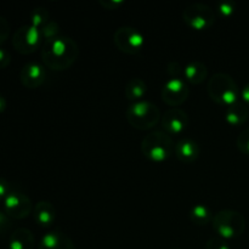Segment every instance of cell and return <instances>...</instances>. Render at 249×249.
<instances>
[{
	"label": "cell",
	"instance_id": "obj_1",
	"mask_svg": "<svg viewBox=\"0 0 249 249\" xmlns=\"http://www.w3.org/2000/svg\"><path fill=\"white\" fill-rule=\"evenodd\" d=\"M79 55L78 44L70 36H57L44 40L41 45V60L45 67L53 71L68 70Z\"/></svg>",
	"mask_w": 249,
	"mask_h": 249
},
{
	"label": "cell",
	"instance_id": "obj_2",
	"mask_svg": "<svg viewBox=\"0 0 249 249\" xmlns=\"http://www.w3.org/2000/svg\"><path fill=\"white\" fill-rule=\"evenodd\" d=\"M207 91L209 97L220 106L229 107L236 104L240 97V89L231 75L226 73H215L208 80Z\"/></svg>",
	"mask_w": 249,
	"mask_h": 249
},
{
	"label": "cell",
	"instance_id": "obj_3",
	"mask_svg": "<svg viewBox=\"0 0 249 249\" xmlns=\"http://www.w3.org/2000/svg\"><path fill=\"white\" fill-rule=\"evenodd\" d=\"M126 121L133 128L138 130H150L162 119L157 105L150 101L133 102L125 111Z\"/></svg>",
	"mask_w": 249,
	"mask_h": 249
},
{
	"label": "cell",
	"instance_id": "obj_4",
	"mask_svg": "<svg viewBox=\"0 0 249 249\" xmlns=\"http://www.w3.org/2000/svg\"><path fill=\"white\" fill-rule=\"evenodd\" d=\"M175 145L169 134L165 131H152L141 141V152L147 160L160 163L170 158Z\"/></svg>",
	"mask_w": 249,
	"mask_h": 249
},
{
	"label": "cell",
	"instance_id": "obj_5",
	"mask_svg": "<svg viewBox=\"0 0 249 249\" xmlns=\"http://www.w3.org/2000/svg\"><path fill=\"white\" fill-rule=\"evenodd\" d=\"M212 226L218 237L228 241L242 235L246 228V220L240 212L233 209H223L213 215Z\"/></svg>",
	"mask_w": 249,
	"mask_h": 249
},
{
	"label": "cell",
	"instance_id": "obj_6",
	"mask_svg": "<svg viewBox=\"0 0 249 249\" xmlns=\"http://www.w3.org/2000/svg\"><path fill=\"white\" fill-rule=\"evenodd\" d=\"M185 23L196 31H206L211 28L216 19L215 11L203 2H192L182 11Z\"/></svg>",
	"mask_w": 249,
	"mask_h": 249
},
{
	"label": "cell",
	"instance_id": "obj_7",
	"mask_svg": "<svg viewBox=\"0 0 249 249\" xmlns=\"http://www.w3.org/2000/svg\"><path fill=\"white\" fill-rule=\"evenodd\" d=\"M113 40L118 50L128 55H136L145 46V36L139 31L130 26H123L116 29Z\"/></svg>",
	"mask_w": 249,
	"mask_h": 249
},
{
	"label": "cell",
	"instance_id": "obj_8",
	"mask_svg": "<svg viewBox=\"0 0 249 249\" xmlns=\"http://www.w3.org/2000/svg\"><path fill=\"white\" fill-rule=\"evenodd\" d=\"M44 43L40 28L27 24L17 29L12 38V45L15 50L23 55H29L38 50Z\"/></svg>",
	"mask_w": 249,
	"mask_h": 249
},
{
	"label": "cell",
	"instance_id": "obj_9",
	"mask_svg": "<svg viewBox=\"0 0 249 249\" xmlns=\"http://www.w3.org/2000/svg\"><path fill=\"white\" fill-rule=\"evenodd\" d=\"M190 95V88L185 78L182 77H169L167 82L163 84L160 96L167 105L172 108L181 106L187 100Z\"/></svg>",
	"mask_w": 249,
	"mask_h": 249
},
{
	"label": "cell",
	"instance_id": "obj_10",
	"mask_svg": "<svg viewBox=\"0 0 249 249\" xmlns=\"http://www.w3.org/2000/svg\"><path fill=\"white\" fill-rule=\"evenodd\" d=\"M4 213L11 219H24L33 211L31 199L21 192L11 191L4 199Z\"/></svg>",
	"mask_w": 249,
	"mask_h": 249
},
{
	"label": "cell",
	"instance_id": "obj_11",
	"mask_svg": "<svg viewBox=\"0 0 249 249\" xmlns=\"http://www.w3.org/2000/svg\"><path fill=\"white\" fill-rule=\"evenodd\" d=\"M189 114L184 109L169 108L162 116V126L167 134L172 135H181L189 126Z\"/></svg>",
	"mask_w": 249,
	"mask_h": 249
},
{
	"label": "cell",
	"instance_id": "obj_12",
	"mask_svg": "<svg viewBox=\"0 0 249 249\" xmlns=\"http://www.w3.org/2000/svg\"><path fill=\"white\" fill-rule=\"evenodd\" d=\"M46 79L45 66L38 62H28L19 72V80L28 89H36Z\"/></svg>",
	"mask_w": 249,
	"mask_h": 249
},
{
	"label": "cell",
	"instance_id": "obj_13",
	"mask_svg": "<svg viewBox=\"0 0 249 249\" xmlns=\"http://www.w3.org/2000/svg\"><path fill=\"white\" fill-rule=\"evenodd\" d=\"M199 153H201V148L199 145L190 138H182L175 143L174 155L180 162L182 163H194L195 160H198Z\"/></svg>",
	"mask_w": 249,
	"mask_h": 249
},
{
	"label": "cell",
	"instance_id": "obj_14",
	"mask_svg": "<svg viewBox=\"0 0 249 249\" xmlns=\"http://www.w3.org/2000/svg\"><path fill=\"white\" fill-rule=\"evenodd\" d=\"M38 249H75V246L65 232L53 230L41 237Z\"/></svg>",
	"mask_w": 249,
	"mask_h": 249
},
{
	"label": "cell",
	"instance_id": "obj_15",
	"mask_svg": "<svg viewBox=\"0 0 249 249\" xmlns=\"http://www.w3.org/2000/svg\"><path fill=\"white\" fill-rule=\"evenodd\" d=\"M33 215L36 224H39L43 228L51 226L55 223L56 219H57V213H56L55 207L50 202L46 201H40L34 206Z\"/></svg>",
	"mask_w": 249,
	"mask_h": 249
},
{
	"label": "cell",
	"instance_id": "obj_16",
	"mask_svg": "<svg viewBox=\"0 0 249 249\" xmlns=\"http://www.w3.org/2000/svg\"><path fill=\"white\" fill-rule=\"evenodd\" d=\"M34 242L36 241L32 231L26 228H19L10 235L9 249H33Z\"/></svg>",
	"mask_w": 249,
	"mask_h": 249
},
{
	"label": "cell",
	"instance_id": "obj_17",
	"mask_svg": "<svg viewBox=\"0 0 249 249\" xmlns=\"http://www.w3.org/2000/svg\"><path fill=\"white\" fill-rule=\"evenodd\" d=\"M249 117V107L243 101L238 100L236 104L226 107L225 119L230 125L238 126L246 123Z\"/></svg>",
	"mask_w": 249,
	"mask_h": 249
},
{
	"label": "cell",
	"instance_id": "obj_18",
	"mask_svg": "<svg viewBox=\"0 0 249 249\" xmlns=\"http://www.w3.org/2000/svg\"><path fill=\"white\" fill-rule=\"evenodd\" d=\"M207 77H208V68L203 62L194 61L184 67V78L190 84H201L206 80Z\"/></svg>",
	"mask_w": 249,
	"mask_h": 249
},
{
	"label": "cell",
	"instance_id": "obj_19",
	"mask_svg": "<svg viewBox=\"0 0 249 249\" xmlns=\"http://www.w3.org/2000/svg\"><path fill=\"white\" fill-rule=\"evenodd\" d=\"M147 92V84L145 80L141 78H131L125 85L124 89V94H125L126 100L133 102H138L142 100Z\"/></svg>",
	"mask_w": 249,
	"mask_h": 249
},
{
	"label": "cell",
	"instance_id": "obj_20",
	"mask_svg": "<svg viewBox=\"0 0 249 249\" xmlns=\"http://www.w3.org/2000/svg\"><path fill=\"white\" fill-rule=\"evenodd\" d=\"M190 219L196 225H207L213 219V214L206 204L198 203L195 204L190 211Z\"/></svg>",
	"mask_w": 249,
	"mask_h": 249
},
{
	"label": "cell",
	"instance_id": "obj_21",
	"mask_svg": "<svg viewBox=\"0 0 249 249\" xmlns=\"http://www.w3.org/2000/svg\"><path fill=\"white\" fill-rule=\"evenodd\" d=\"M29 21H31V26L43 28L50 21V15H49L48 10L44 7H36V9L32 10V12L29 14Z\"/></svg>",
	"mask_w": 249,
	"mask_h": 249
},
{
	"label": "cell",
	"instance_id": "obj_22",
	"mask_svg": "<svg viewBox=\"0 0 249 249\" xmlns=\"http://www.w3.org/2000/svg\"><path fill=\"white\" fill-rule=\"evenodd\" d=\"M40 31L44 40H49V39H53L55 36H60V26L53 19H50L43 28H40Z\"/></svg>",
	"mask_w": 249,
	"mask_h": 249
},
{
	"label": "cell",
	"instance_id": "obj_23",
	"mask_svg": "<svg viewBox=\"0 0 249 249\" xmlns=\"http://www.w3.org/2000/svg\"><path fill=\"white\" fill-rule=\"evenodd\" d=\"M237 147L241 152L249 156V128L241 131L237 136Z\"/></svg>",
	"mask_w": 249,
	"mask_h": 249
},
{
	"label": "cell",
	"instance_id": "obj_24",
	"mask_svg": "<svg viewBox=\"0 0 249 249\" xmlns=\"http://www.w3.org/2000/svg\"><path fill=\"white\" fill-rule=\"evenodd\" d=\"M236 4L233 1H220L218 4V10L216 11L223 17H229L235 12Z\"/></svg>",
	"mask_w": 249,
	"mask_h": 249
},
{
	"label": "cell",
	"instance_id": "obj_25",
	"mask_svg": "<svg viewBox=\"0 0 249 249\" xmlns=\"http://www.w3.org/2000/svg\"><path fill=\"white\" fill-rule=\"evenodd\" d=\"M206 249H231L228 241L220 237L209 238L206 243Z\"/></svg>",
	"mask_w": 249,
	"mask_h": 249
},
{
	"label": "cell",
	"instance_id": "obj_26",
	"mask_svg": "<svg viewBox=\"0 0 249 249\" xmlns=\"http://www.w3.org/2000/svg\"><path fill=\"white\" fill-rule=\"evenodd\" d=\"M9 34H10L9 22L6 21V18L0 16V45L6 41V39L9 38Z\"/></svg>",
	"mask_w": 249,
	"mask_h": 249
},
{
	"label": "cell",
	"instance_id": "obj_27",
	"mask_svg": "<svg viewBox=\"0 0 249 249\" xmlns=\"http://www.w3.org/2000/svg\"><path fill=\"white\" fill-rule=\"evenodd\" d=\"M99 4L104 6L105 9L116 10L123 4V0H99Z\"/></svg>",
	"mask_w": 249,
	"mask_h": 249
},
{
	"label": "cell",
	"instance_id": "obj_28",
	"mask_svg": "<svg viewBox=\"0 0 249 249\" xmlns=\"http://www.w3.org/2000/svg\"><path fill=\"white\" fill-rule=\"evenodd\" d=\"M10 62H11V55L9 53V51L0 48V70L6 68L10 65Z\"/></svg>",
	"mask_w": 249,
	"mask_h": 249
},
{
	"label": "cell",
	"instance_id": "obj_29",
	"mask_svg": "<svg viewBox=\"0 0 249 249\" xmlns=\"http://www.w3.org/2000/svg\"><path fill=\"white\" fill-rule=\"evenodd\" d=\"M10 185L5 179L0 178V202H4L5 197L10 194Z\"/></svg>",
	"mask_w": 249,
	"mask_h": 249
},
{
	"label": "cell",
	"instance_id": "obj_30",
	"mask_svg": "<svg viewBox=\"0 0 249 249\" xmlns=\"http://www.w3.org/2000/svg\"><path fill=\"white\" fill-rule=\"evenodd\" d=\"M10 228V218L4 213L0 212V233H5Z\"/></svg>",
	"mask_w": 249,
	"mask_h": 249
},
{
	"label": "cell",
	"instance_id": "obj_31",
	"mask_svg": "<svg viewBox=\"0 0 249 249\" xmlns=\"http://www.w3.org/2000/svg\"><path fill=\"white\" fill-rule=\"evenodd\" d=\"M241 96H242V101L249 107V83H247V84L242 88Z\"/></svg>",
	"mask_w": 249,
	"mask_h": 249
},
{
	"label": "cell",
	"instance_id": "obj_32",
	"mask_svg": "<svg viewBox=\"0 0 249 249\" xmlns=\"http://www.w3.org/2000/svg\"><path fill=\"white\" fill-rule=\"evenodd\" d=\"M6 108V100L2 96H0V112H2Z\"/></svg>",
	"mask_w": 249,
	"mask_h": 249
},
{
	"label": "cell",
	"instance_id": "obj_33",
	"mask_svg": "<svg viewBox=\"0 0 249 249\" xmlns=\"http://www.w3.org/2000/svg\"><path fill=\"white\" fill-rule=\"evenodd\" d=\"M175 249H180V248H175Z\"/></svg>",
	"mask_w": 249,
	"mask_h": 249
}]
</instances>
